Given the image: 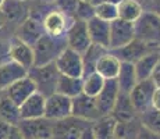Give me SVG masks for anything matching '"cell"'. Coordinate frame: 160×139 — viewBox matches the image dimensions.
<instances>
[{
    "label": "cell",
    "instance_id": "obj_39",
    "mask_svg": "<svg viewBox=\"0 0 160 139\" xmlns=\"http://www.w3.org/2000/svg\"><path fill=\"white\" fill-rule=\"evenodd\" d=\"M6 139H25V138H24V135L21 134L20 128H18L17 125H14L13 128H11L10 134L7 135V138H6Z\"/></svg>",
    "mask_w": 160,
    "mask_h": 139
},
{
    "label": "cell",
    "instance_id": "obj_26",
    "mask_svg": "<svg viewBox=\"0 0 160 139\" xmlns=\"http://www.w3.org/2000/svg\"><path fill=\"white\" fill-rule=\"evenodd\" d=\"M117 120L112 114L102 116L98 121L92 124V131L96 139H114Z\"/></svg>",
    "mask_w": 160,
    "mask_h": 139
},
{
    "label": "cell",
    "instance_id": "obj_37",
    "mask_svg": "<svg viewBox=\"0 0 160 139\" xmlns=\"http://www.w3.org/2000/svg\"><path fill=\"white\" fill-rule=\"evenodd\" d=\"M14 125H10L7 124L6 121H3V120H0V139H6L7 138V135L10 134L11 128H13Z\"/></svg>",
    "mask_w": 160,
    "mask_h": 139
},
{
    "label": "cell",
    "instance_id": "obj_9",
    "mask_svg": "<svg viewBox=\"0 0 160 139\" xmlns=\"http://www.w3.org/2000/svg\"><path fill=\"white\" fill-rule=\"evenodd\" d=\"M132 39H135L134 22H128V21L120 20V18H116L114 21L110 22V50L128 45Z\"/></svg>",
    "mask_w": 160,
    "mask_h": 139
},
{
    "label": "cell",
    "instance_id": "obj_47",
    "mask_svg": "<svg viewBox=\"0 0 160 139\" xmlns=\"http://www.w3.org/2000/svg\"><path fill=\"white\" fill-rule=\"evenodd\" d=\"M158 50H159V53H160V47H159V49H158Z\"/></svg>",
    "mask_w": 160,
    "mask_h": 139
},
{
    "label": "cell",
    "instance_id": "obj_44",
    "mask_svg": "<svg viewBox=\"0 0 160 139\" xmlns=\"http://www.w3.org/2000/svg\"><path fill=\"white\" fill-rule=\"evenodd\" d=\"M3 3H4V0H0V8H2V6H3Z\"/></svg>",
    "mask_w": 160,
    "mask_h": 139
},
{
    "label": "cell",
    "instance_id": "obj_36",
    "mask_svg": "<svg viewBox=\"0 0 160 139\" xmlns=\"http://www.w3.org/2000/svg\"><path fill=\"white\" fill-rule=\"evenodd\" d=\"M135 139H160V135L156 134V132H153L152 129L146 128L145 125H141V128H139V131H138Z\"/></svg>",
    "mask_w": 160,
    "mask_h": 139
},
{
    "label": "cell",
    "instance_id": "obj_31",
    "mask_svg": "<svg viewBox=\"0 0 160 139\" xmlns=\"http://www.w3.org/2000/svg\"><path fill=\"white\" fill-rule=\"evenodd\" d=\"M0 11L4 15L6 21H20L21 22L25 8H24L21 0H4Z\"/></svg>",
    "mask_w": 160,
    "mask_h": 139
},
{
    "label": "cell",
    "instance_id": "obj_23",
    "mask_svg": "<svg viewBox=\"0 0 160 139\" xmlns=\"http://www.w3.org/2000/svg\"><path fill=\"white\" fill-rule=\"evenodd\" d=\"M120 64H121V61L113 53H104L98 60L95 72H98L104 79H116L120 71Z\"/></svg>",
    "mask_w": 160,
    "mask_h": 139
},
{
    "label": "cell",
    "instance_id": "obj_4",
    "mask_svg": "<svg viewBox=\"0 0 160 139\" xmlns=\"http://www.w3.org/2000/svg\"><path fill=\"white\" fill-rule=\"evenodd\" d=\"M155 91L156 86L152 78L138 81L137 85L132 88V91L130 92V99L134 109L137 110L138 116H141L142 113H145L146 110L152 107V96Z\"/></svg>",
    "mask_w": 160,
    "mask_h": 139
},
{
    "label": "cell",
    "instance_id": "obj_12",
    "mask_svg": "<svg viewBox=\"0 0 160 139\" xmlns=\"http://www.w3.org/2000/svg\"><path fill=\"white\" fill-rule=\"evenodd\" d=\"M7 52H8V56L11 57V60L18 63L20 66H22L27 71L33 67L32 46H29L28 43L21 41L18 36H14V38L10 39Z\"/></svg>",
    "mask_w": 160,
    "mask_h": 139
},
{
    "label": "cell",
    "instance_id": "obj_18",
    "mask_svg": "<svg viewBox=\"0 0 160 139\" xmlns=\"http://www.w3.org/2000/svg\"><path fill=\"white\" fill-rule=\"evenodd\" d=\"M28 71L15 61H7L0 64V92H4L11 83L25 77Z\"/></svg>",
    "mask_w": 160,
    "mask_h": 139
},
{
    "label": "cell",
    "instance_id": "obj_24",
    "mask_svg": "<svg viewBox=\"0 0 160 139\" xmlns=\"http://www.w3.org/2000/svg\"><path fill=\"white\" fill-rule=\"evenodd\" d=\"M0 120L10 125H18L21 121L20 106H17L4 92H2L0 96Z\"/></svg>",
    "mask_w": 160,
    "mask_h": 139
},
{
    "label": "cell",
    "instance_id": "obj_1",
    "mask_svg": "<svg viewBox=\"0 0 160 139\" xmlns=\"http://www.w3.org/2000/svg\"><path fill=\"white\" fill-rule=\"evenodd\" d=\"M135 38L145 42L153 49L160 47V14L156 11H143L134 22Z\"/></svg>",
    "mask_w": 160,
    "mask_h": 139
},
{
    "label": "cell",
    "instance_id": "obj_40",
    "mask_svg": "<svg viewBox=\"0 0 160 139\" xmlns=\"http://www.w3.org/2000/svg\"><path fill=\"white\" fill-rule=\"evenodd\" d=\"M78 139H96L95 138V135H93V131H92V125L87 127V128L82 131V134L79 135Z\"/></svg>",
    "mask_w": 160,
    "mask_h": 139
},
{
    "label": "cell",
    "instance_id": "obj_43",
    "mask_svg": "<svg viewBox=\"0 0 160 139\" xmlns=\"http://www.w3.org/2000/svg\"><path fill=\"white\" fill-rule=\"evenodd\" d=\"M155 71H160V58H159L158 64H156V70H155Z\"/></svg>",
    "mask_w": 160,
    "mask_h": 139
},
{
    "label": "cell",
    "instance_id": "obj_8",
    "mask_svg": "<svg viewBox=\"0 0 160 139\" xmlns=\"http://www.w3.org/2000/svg\"><path fill=\"white\" fill-rule=\"evenodd\" d=\"M71 116L89 122H95L102 117V114L98 109L95 97L79 93L78 96L71 99Z\"/></svg>",
    "mask_w": 160,
    "mask_h": 139
},
{
    "label": "cell",
    "instance_id": "obj_35",
    "mask_svg": "<svg viewBox=\"0 0 160 139\" xmlns=\"http://www.w3.org/2000/svg\"><path fill=\"white\" fill-rule=\"evenodd\" d=\"M56 3L61 11L67 13L68 15H74L77 11V7H78L79 0H56Z\"/></svg>",
    "mask_w": 160,
    "mask_h": 139
},
{
    "label": "cell",
    "instance_id": "obj_16",
    "mask_svg": "<svg viewBox=\"0 0 160 139\" xmlns=\"http://www.w3.org/2000/svg\"><path fill=\"white\" fill-rule=\"evenodd\" d=\"M88 25V33L91 42L93 45H99L104 49H109V42H110V22L103 21L98 17L91 18L87 21Z\"/></svg>",
    "mask_w": 160,
    "mask_h": 139
},
{
    "label": "cell",
    "instance_id": "obj_33",
    "mask_svg": "<svg viewBox=\"0 0 160 139\" xmlns=\"http://www.w3.org/2000/svg\"><path fill=\"white\" fill-rule=\"evenodd\" d=\"M139 120L142 125H145L146 128L152 129L153 132L160 135V111H156L150 107L149 110H146L145 113L141 114Z\"/></svg>",
    "mask_w": 160,
    "mask_h": 139
},
{
    "label": "cell",
    "instance_id": "obj_30",
    "mask_svg": "<svg viewBox=\"0 0 160 139\" xmlns=\"http://www.w3.org/2000/svg\"><path fill=\"white\" fill-rule=\"evenodd\" d=\"M104 85V78L100 77L98 72H92L89 75L84 77L82 79V93L88 95L91 97H96L99 92L102 91Z\"/></svg>",
    "mask_w": 160,
    "mask_h": 139
},
{
    "label": "cell",
    "instance_id": "obj_10",
    "mask_svg": "<svg viewBox=\"0 0 160 139\" xmlns=\"http://www.w3.org/2000/svg\"><path fill=\"white\" fill-rule=\"evenodd\" d=\"M71 116V97H67L61 93H53L46 97L45 117L52 121L67 118Z\"/></svg>",
    "mask_w": 160,
    "mask_h": 139
},
{
    "label": "cell",
    "instance_id": "obj_11",
    "mask_svg": "<svg viewBox=\"0 0 160 139\" xmlns=\"http://www.w3.org/2000/svg\"><path fill=\"white\" fill-rule=\"evenodd\" d=\"M67 45L70 49L78 52L79 54H84L88 50V47L92 45L91 38L88 33L87 21L75 20L72 22L71 28L67 33Z\"/></svg>",
    "mask_w": 160,
    "mask_h": 139
},
{
    "label": "cell",
    "instance_id": "obj_17",
    "mask_svg": "<svg viewBox=\"0 0 160 139\" xmlns=\"http://www.w3.org/2000/svg\"><path fill=\"white\" fill-rule=\"evenodd\" d=\"M46 97L39 92H35L20 106L21 120H32L45 117Z\"/></svg>",
    "mask_w": 160,
    "mask_h": 139
},
{
    "label": "cell",
    "instance_id": "obj_7",
    "mask_svg": "<svg viewBox=\"0 0 160 139\" xmlns=\"http://www.w3.org/2000/svg\"><path fill=\"white\" fill-rule=\"evenodd\" d=\"M17 127L25 139H52L53 137V121L46 117L21 120Z\"/></svg>",
    "mask_w": 160,
    "mask_h": 139
},
{
    "label": "cell",
    "instance_id": "obj_34",
    "mask_svg": "<svg viewBox=\"0 0 160 139\" xmlns=\"http://www.w3.org/2000/svg\"><path fill=\"white\" fill-rule=\"evenodd\" d=\"M77 20H82V21H89L91 18L95 17V11H93V6L89 2H81L79 0L78 7L75 11Z\"/></svg>",
    "mask_w": 160,
    "mask_h": 139
},
{
    "label": "cell",
    "instance_id": "obj_22",
    "mask_svg": "<svg viewBox=\"0 0 160 139\" xmlns=\"http://www.w3.org/2000/svg\"><path fill=\"white\" fill-rule=\"evenodd\" d=\"M116 81H117V85H118V91L121 92V93L130 95L132 88H134L138 82L134 63L121 61V64H120V71H118V75H117Z\"/></svg>",
    "mask_w": 160,
    "mask_h": 139
},
{
    "label": "cell",
    "instance_id": "obj_15",
    "mask_svg": "<svg viewBox=\"0 0 160 139\" xmlns=\"http://www.w3.org/2000/svg\"><path fill=\"white\" fill-rule=\"evenodd\" d=\"M35 92H36L35 83H33V81L28 77V74H27L25 77L20 78L14 83H11V85L4 91V93L7 95L17 106H21V104H22L32 93H35Z\"/></svg>",
    "mask_w": 160,
    "mask_h": 139
},
{
    "label": "cell",
    "instance_id": "obj_13",
    "mask_svg": "<svg viewBox=\"0 0 160 139\" xmlns=\"http://www.w3.org/2000/svg\"><path fill=\"white\" fill-rule=\"evenodd\" d=\"M118 93H120V91H118V85H117L116 79H104V85H103L102 91L95 97L98 109H99L102 116L112 114Z\"/></svg>",
    "mask_w": 160,
    "mask_h": 139
},
{
    "label": "cell",
    "instance_id": "obj_3",
    "mask_svg": "<svg viewBox=\"0 0 160 139\" xmlns=\"http://www.w3.org/2000/svg\"><path fill=\"white\" fill-rule=\"evenodd\" d=\"M28 77L33 81L36 86V92L43 95L45 97L56 93V86L60 71L57 70L56 64L49 63L45 66H33L28 70Z\"/></svg>",
    "mask_w": 160,
    "mask_h": 139
},
{
    "label": "cell",
    "instance_id": "obj_5",
    "mask_svg": "<svg viewBox=\"0 0 160 139\" xmlns=\"http://www.w3.org/2000/svg\"><path fill=\"white\" fill-rule=\"evenodd\" d=\"M54 64H56L57 70L60 71V74H63V75L72 77V78H82V74H84L82 54H79L78 52L66 47L57 56Z\"/></svg>",
    "mask_w": 160,
    "mask_h": 139
},
{
    "label": "cell",
    "instance_id": "obj_32",
    "mask_svg": "<svg viewBox=\"0 0 160 139\" xmlns=\"http://www.w3.org/2000/svg\"><path fill=\"white\" fill-rule=\"evenodd\" d=\"M93 11L95 17L107 21V22H112L116 18H118L117 17V4L114 3H102V4L93 6Z\"/></svg>",
    "mask_w": 160,
    "mask_h": 139
},
{
    "label": "cell",
    "instance_id": "obj_19",
    "mask_svg": "<svg viewBox=\"0 0 160 139\" xmlns=\"http://www.w3.org/2000/svg\"><path fill=\"white\" fill-rule=\"evenodd\" d=\"M112 116L114 117L118 122H127V121H132V120L138 118V113L134 109L131 103V99L128 93H121L120 92L118 96H117L116 104L113 107Z\"/></svg>",
    "mask_w": 160,
    "mask_h": 139
},
{
    "label": "cell",
    "instance_id": "obj_21",
    "mask_svg": "<svg viewBox=\"0 0 160 139\" xmlns=\"http://www.w3.org/2000/svg\"><path fill=\"white\" fill-rule=\"evenodd\" d=\"M160 58V53L158 49L149 52L145 56L139 58L138 61H135V74H137V79L138 81H142V79H148L153 75L156 70V64H158Z\"/></svg>",
    "mask_w": 160,
    "mask_h": 139
},
{
    "label": "cell",
    "instance_id": "obj_27",
    "mask_svg": "<svg viewBox=\"0 0 160 139\" xmlns=\"http://www.w3.org/2000/svg\"><path fill=\"white\" fill-rule=\"evenodd\" d=\"M56 92L67 97H75L82 93V78H72L60 74L56 86Z\"/></svg>",
    "mask_w": 160,
    "mask_h": 139
},
{
    "label": "cell",
    "instance_id": "obj_29",
    "mask_svg": "<svg viewBox=\"0 0 160 139\" xmlns=\"http://www.w3.org/2000/svg\"><path fill=\"white\" fill-rule=\"evenodd\" d=\"M104 50L106 49L99 45H93L92 43L89 46L88 50L84 53V57H82V66H84V74H82V77H87L89 74L95 72V67H96L98 60L106 53Z\"/></svg>",
    "mask_w": 160,
    "mask_h": 139
},
{
    "label": "cell",
    "instance_id": "obj_20",
    "mask_svg": "<svg viewBox=\"0 0 160 139\" xmlns=\"http://www.w3.org/2000/svg\"><path fill=\"white\" fill-rule=\"evenodd\" d=\"M43 25L35 18H25L22 22H20L18 28V38L29 46H33L35 42L43 35Z\"/></svg>",
    "mask_w": 160,
    "mask_h": 139
},
{
    "label": "cell",
    "instance_id": "obj_14",
    "mask_svg": "<svg viewBox=\"0 0 160 139\" xmlns=\"http://www.w3.org/2000/svg\"><path fill=\"white\" fill-rule=\"evenodd\" d=\"M155 50L153 47H150L149 45H146L145 42L139 41V39H132L128 45L122 46V47L114 49L113 54L118 58L120 61H127V63H135L138 61L142 56H145L149 52Z\"/></svg>",
    "mask_w": 160,
    "mask_h": 139
},
{
    "label": "cell",
    "instance_id": "obj_45",
    "mask_svg": "<svg viewBox=\"0 0 160 139\" xmlns=\"http://www.w3.org/2000/svg\"><path fill=\"white\" fill-rule=\"evenodd\" d=\"M0 54H2V45H0ZM0 57H2V56H0Z\"/></svg>",
    "mask_w": 160,
    "mask_h": 139
},
{
    "label": "cell",
    "instance_id": "obj_28",
    "mask_svg": "<svg viewBox=\"0 0 160 139\" xmlns=\"http://www.w3.org/2000/svg\"><path fill=\"white\" fill-rule=\"evenodd\" d=\"M43 28L50 36H61L66 29V15L60 11H52L45 17Z\"/></svg>",
    "mask_w": 160,
    "mask_h": 139
},
{
    "label": "cell",
    "instance_id": "obj_41",
    "mask_svg": "<svg viewBox=\"0 0 160 139\" xmlns=\"http://www.w3.org/2000/svg\"><path fill=\"white\" fill-rule=\"evenodd\" d=\"M150 78H152V81H153V83H155L156 88L160 89V71H155Z\"/></svg>",
    "mask_w": 160,
    "mask_h": 139
},
{
    "label": "cell",
    "instance_id": "obj_46",
    "mask_svg": "<svg viewBox=\"0 0 160 139\" xmlns=\"http://www.w3.org/2000/svg\"><path fill=\"white\" fill-rule=\"evenodd\" d=\"M81 2H89V0H81Z\"/></svg>",
    "mask_w": 160,
    "mask_h": 139
},
{
    "label": "cell",
    "instance_id": "obj_2",
    "mask_svg": "<svg viewBox=\"0 0 160 139\" xmlns=\"http://www.w3.org/2000/svg\"><path fill=\"white\" fill-rule=\"evenodd\" d=\"M66 42H61V36H50L49 33H43L35 45L33 50V66H45L53 63L57 56L66 49Z\"/></svg>",
    "mask_w": 160,
    "mask_h": 139
},
{
    "label": "cell",
    "instance_id": "obj_38",
    "mask_svg": "<svg viewBox=\"0 0 160 139\" xmlns=\"http://www.w3.org/2000/svg\"><path fill=\"white\" fill-rule=\"evenodd\" d=\"M152 109L156 111H160V89L156 88L155 93L152 96Z\"/></svg>",
    "mask_w": 160,
    "mask_h": 139
},
{
    "label": "cell",
    "instance_id": "obj_25",
    "mask_svg": "<svg viewBox=\"0 0 160 139\" xmlns=\"http://www.w3.org/2000/svg\"><path fill=\"white\" fill-rule=\"evenodd\" d=\"M142 4L137 0H120L117 3V17L120 20L135 22L142 15Z\"/></svg>",
    "mask_w": 160,
    "mask_h": 139
},
{
    "label": "cell",
    "instance_id": "obj_48",
    "mask_svg": "<svg viewBox=\"0 0 160 139\" xmlns=\"http://www.w3.org/2000/svg\"><path fill=\"white\" fill-rule=\"evenodd\" d=\"M0 96H2V92H0Z\"/></svg>",
    "mask_w": 160,
    "mask_h": 139
},
{
    "label": "cell",
    "instance_id": "obj_42",
    "mask_svg": "<svg viewBox=\"0 0 160 139\" xmlns=\"http://www.w3.org/2000/svg\"><path fill=\"white\" fill-rule=\"evenodd\" d=\"M120 0H89V3H91L92 6H98V4H102V3H114L117 4Z\"/></svg>",
    "mask_w": 160,
    "mask_h": 139
},
{
    "label": "cell",
    "instance_id": "obj_6",
    "mask_svg": "<svg viewBox=\"0 0 160 139\" xmlns=\"http://www.w3.org/2000/svg\"><path fill=\"white\" fill-rule=\"evenodd\" d=\"M92 124L93 122L77 118L74 116L58 120V121H53V137L52 139H78L82 131Z\"/></svg>",
    "mask_w": 160,
    "mask_h": 139
}]
</instances>
